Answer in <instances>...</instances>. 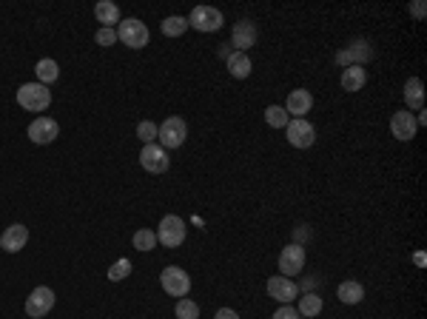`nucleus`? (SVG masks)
Wrapping results in <instances>:
<instances>
[{"label": "nucleus", "instance_id": "30", "mask_svg": "<svg viewBox=\"0 0 427 319\" xmlns=\"http://www.w3.org/2000/svg\"><path fill=\"white\" fill-rule=\"evenodd\" d=\"M157 131H160V128H157L151 120H143V123H137V137H140L146 146L157 140Z\"/></svg>", "mask_w": 427, "mask_h": 319}, {"label": "nucleus", "instance_id": "28", "mask_svg": "<svg viewBox=\"0 0 427 319\" xmlns=\"http://www.w3.org/2000/svg\"><path fill=\"white\" fill-rule=\"evenodd\" d=\"M356 46H359V49H345V51H339V54H336V60H339L342 66H351V60H353V57H362V54H365V57H371L368 43H356Z\"/></svg>", "mask_w": 427, "mask_h": 319}, {"label": "nucleus", "instance_id": "27", "mask_svg": "<svg viewBox=\"0 0 427 319\" xmlns=\"http://www.w3.org/2000/svg\"><path fill=\"white\" fill-rule=\"evenodd\" d=\"M174 311H177V319H200V305L194 300H186V297L177 303Z\"/></svg>", "mask_w": 427, "mask_h": 319}, {"label": "nucleus", "instance_id": "22", "mask_svg": "<svg viewBox=\"0 0 427 319\" xmlns=\"http://www.w3.org/2000/svg\"><path fill=\"white\" fill-rule=\"evenodd\" d=\"M34 71H37V80H40L43 86H49V83H54V80L60 77L57 63H54V60H49V57H43V60L34 66Z\"/></svg>", "mask_w": 427, "mask_h": 319}, {"label": "nucleus", "instance_id": "8", "mask_svg": "<svg viewBox=\"0 0 427 319\" xmlns=\"http://www.w3.org/2000/svg\"><path fill=\"white\" fill-rule=\"evenodd\" d=\"M222 11H216L214 6H197L189 17V26H194L197 31H216L222 29Z\"/></svg>", "mask_w": 427, "mask_h": 319}, {"label": "nucleus", "instance_id": "31", "mask_svg": "<svg viewBox=\"0 0 427 319\" xmlns=\"http://www.w3.org/2000/svg\"><path fill=\"white\" fill-rule=\"evenodd\" d=\"M94 40H97L100 46H114V43H117V29H100V31L94 34Z\"/></svg>", "mask_w": 427, "mask_h": 319}, {"label": "nucleus", "instance_id": "11", "mask_svg": "<svg viewBox=\"0 0 427 319\" xmlns=\"http://www.w3.org/2000/svg\"><path fill=\"white\" fill-rule=\"evenodd\" d=\"M302 268H305V248L302 245L282 248V254H279V271H282V277L291 280V274H299Z\"/></svg>", "mask_w": 427, "mask_h": 319}, {"label": "nucleus", "instance_id": "17", "mask_svg": "<svg viewBox=\"0 0 427 319\" xmlns=\"http://www.w3.org/2000/svg\"><path fill=\"white\" fill-rule=\"evenodd\" d=\"M365 83H368V71L362 63H351L342 71V88L345 91H359V88H365Z\"/></svg>", "mask_w": 427, "mask_h": 319}, {"label": "nucleus", "instance_id": "16", "mask_svg": "<svg viewBox=\"0 0 427 319\" xmlns=\"http://www.w3.org/2000/svg\"><path fill=\"white\" fill-rule=\"evenodd\" d=\"M256 40V29L251 20H239L233 26V34H231V46H236V51H245L248 46H253Z\"/></svg>", "mask_w": 427, "mask_h": 319}, {"label": "nucleus", "instance_id": "32", "mask_svg": "<svg viewBox=\"0 0 427 319\" xmlns=\"http://www.w3.org/2000/svg\"><path fill=\"white\" fill-rule=\"evenodd\" d=\"M273 319H299V311L291 308V305H282V308L273 314Z\"/></svg>", "mask_w": 427, "mask_h": 319}, {"label": "nucleus", "instance_id": "7", "mask_svg": "<svg viewBox=\"0 0 427 319\" xmlns=\"http://www.w3.org/2000/svg\"><path fill=\"white\" fill-rule=\"evenodd\" d=\"M51 308H54V291L46 288V285L34 288V291L29 294V300H26V314H29L31 319L46 317Z\"/></svg>", "mask_w": 427, "mask_h": 319}, {"label": "nucleus", "instance_id": "9", "mask_svg": "<svg viewBox=\"0 0 427 319\" xmlns=\"http://www.w3.org/2000/svg\"><path fill=\"white\" fill-rule=\"evenodd\" d=\"M285 128H288V143L296 148H311L316 143V128L308 120H291Z\"/></svg>", "mask_w": 427, "mask_h": 319}, {"label": "nucleus", "instance_id": "2", "mask_svg": "<svg viewBox=\"0 0 427 319\" xmlns=\"http://www.w3.org/2000/svg\"><path fill=\"white\" fill-rule=\"evenodd\" d=\"M157 128H160V131H157V140H160V146H163L166 151H169V148H180V146L186 143V137H189V126H186L183 117H169V120H163Z\"/></svg>", "mask_w": 427, "mask_h": 319}, {"label": "nucleus", "instance_id": "19", "mask_svg": "<svg viewBox=\"0 0 427 319\" xmlns=\"http://www.w3.org/2000/svg\"><path fill=\"white\" fill-rule=\"evenodd\" d=\"M94 17L103 23V29H114V23H120V9L111 0H100L94 6Z\"/></svg>", "mask_w": 427, "mask_h": 319}, {"label": "nucleus", "instance_id": "21", "mask_svg": "<svg viewBox=\"0 0 427 319\" xmlns=\"http://www.w3.org/2000/svg\"><path fill=\"white\" fill-rule=\"evenodd\" d=\"M405 100H408L411 108H422L425 106V86H422L419 77H411L405 83Z\"/></svg>", "mask_w": 427, "mask_h": 319}, {"label": "nucleus", "instance_id": "20", "mask_svg": "<svg viewBox=\"0 0 427 319\" xmlns=\"http://www.w3.org/2000/svg\"><path fill=\"white\" fill-rule=\"evenodd\" d=\"M336 297H339V303H345V305H356V303H362V300H365V288H362L359 283L348 280V283H342V285H339Z\"/></svg>", "mask_w": 427, "mask_h": 319}, {"label": "nucleus", "instance_id": "26", "mask_svg": "<svg viewBox=\"0 0 427 319\" xmlns=\"http://www.w3.org/2000/svg\"><path fill=\"white\" fill-rule=\"evenodd\" d=\"M265 120H268V126H273V128H285V126L291 123L288 111L279 108V106H268V108H265Z\"/></svg>", "mask_w": 427, "mask_h": 319}, {"label": "nucleus", "instance_id": "18", "mask_svg": "<svg viewBox=\"0 0 427 319\" xmlns=\"http://www.w3.org/2000/svg\"><path fill=\"white\" fill-rule=\"evenodd\" d=\"M251 57L245 54V51H231L228 54V74L231 77H236V80H245L248 74H251Z\"/></svg>", "mask_w": 427, "mask_h": 319}, {"label": "nucleus", "instance_id": "15", "mask_svg": "<svg viewBox=\"0 0 427 319\" xmlns=\"http://www.w3.org/2000/svg\"><path fill=\"white\" fill-rule=\"evenodd\" d=\"M311 106H313L311 91L296 88V91H291V94H288V106H285V111H288V117L293 114L296 120H302V114H308V111H311Z\"/></svg>", "mask_w": 427, "mask_h": 319}, {"label": "nucleus", "instance_id": "13", "mask_svg": "<svg viewBox=\"0 0 427 319\" xmlns=\"http://www.w3.org/2000/svg\"><path fill=\"white\" fill-rule=\"evenodd\" d=\"M26 243H29V228H26V226H20V223L9 226V228L3 231V237H0V248H3V251H9V254L23 251V245H26Z\"/></svg>", "mask_w": 427, "mask_h": 319}, {"label": "nucleus", "instance_id": "23", "mask_svg": "<svg viewBox=\"0 0 427 319\" xmlns=\"http://www.w3.org/2000/svg\"><path fill=\"white\" fill-rule=\"evenodd\" d=\"M160 29H163V34L166 37H180V34H186V29H189V17H166L163 23H160Z\"/></svg>", "mask_w": 427, "mask_h": 319}, {"label": "nucleus", "instance_id": "12", "mask_svg": "<svg viewBox=\"0 0 427 319\" xmlns=\"http://www.w3.org/2000/svg\"><path fill=\"white\" fill-rule=\"evenodd\" d=\"M416 117L411 114V111H396L393 117H391V131H393V137L396 140H402V143H408V140H413L416 137Z\"/></svg>", "mask_w": 427, "mask_h": 319}, {"label": "nucleus", "instance_id": "29", "mask_svg": "<svg viewBox=\"0 0 427 319\" xmlns=\"http://www.w3.org/2000/svg\"><path fill=\"white\" fill-rule=\"evenodd\" d=\"M131 274V260H117L111 268H109V280L111 283H120V280H126Z\"/></svg>", "mask_w": 427, "mask_h": 319}, {"label": "nucleus", "instance_id": "3", "mask_svg": "<svg viewBox=\"0 0 427 319\" xmlns=\"http://www.w3.org/2000/svg\"><path fill=\"white\" fill-rule=\"evenodd\" d=\"M154 234H157V243H160V245H166V248H180V245L186 243V223H183V217L169 214V217L160 220V231H154Z\"/></svg>", "mask_w": 427, "mask_h": 319}, {"label": "nucleus", "instance_id": "6", "mask_svg": "<svg viewBox=\"0 0 427 319\" xmlns=\"http://www.w3.org/2000/svg\"><path fill=\"white\" fill-rule=\"evenodd\" d=\"M140 166H143L146 171H151V174H163V171H169L171 160H169V151H166L160 143H149V146H143V151H140Z\"/></svg>", "mask_w": 427, "mask_h": 319}, {"label": "nucleus", "instance_id": "33", "mask_svg": "<svg viewBox=\"0 0 427 319\" xmlns=\"http://www.w3.org/2000/svg\"><path fill=\"white\" fill-rule=\"evenodd\" d=\"M214 319H239V314H236V311H231V308H219Z\"/></svg>", "mask_w": 427, "mask_h": 319}, {"label": "nucleus", "instance_id": "25", "mask_svg": "<svg viewBox=\"0 0 427 319\" xmlns=\"http://www.w3.org/2000/svg\"><path fill=\"white\" fill-rule=\"evenodd\" d=\"M134 248L137 251H154V245H157V234L151 231V228H140L137 234H134Z\"/></svg>", "mask_w": 427, "mask_h": 319}, {"label": "nucleus", "instance_id": "10", "mask_svg": "<svg viewBox=\"0 0 427 319\" xmlns=\"http://www.w3.org/2000/svg\"><path fill=\"white\" fill-rule=\"evenodd\" d=\"M60 134V126L51 120V117H37L31 126H29V140L37 143V146H49L54 143Z\"/></svg>", "mask_w": 427, "mask_h": 319}, {"label": "nucleus", "instance_id": "34", "mask_svg": "<svg viewBox=\"0 0 427 319\" xmlns=\"http://www.w3.org/2000/svg\"><path fill=\"white\" fill-rule=\"evenodd\" d=\"M411 14L422 20V17H425V3H422V0H419V3H413V6H411Z\"/></svg>", "mask_w": 427, "mask_h": 319}, {"label": "nucleus", "instance_id": "5", "mask_svg": "<svg viewBox=\"0 0 427 319\" xmlns=\"http://www.w3.org/2000/svg\"><path fill=\"white\" fill-rule=\"evenodd\" d=\"M160 285H163V291H166L169 297H177V300H183V297L191 291V277H189L183 268H177V265H169V268L160 274Z\"/></svg>", "mask_w": 427, "mask_h": 319}, {"label": "nucleus", "instance_id": "14", "mask_svg": "<svg viewBox=\"0 0 427 319\" xmlns=\"http://www.w3.org/2000/svg\"><path fill=\"white\" fill-rule=\"evenodd\" d=\"M268 294H271L276 303L288 305L291 300H296V285H293L288 277H271V280H268Z\"/></svg>", "mask_w": 427, "mask_h": 319}, {"label": "nucleus", "instance_id": "1", "mask_svg": "<svg viewBox=\"0 0 427 319\" xmlns=\"http://www.w3.org/2000/svg\"><path fill=\"white\" fill-rule=\"evenodd\" d=\"M17 103L26 108V111H46L49 108V103H51V91H49V86H43V83H23L20 88H17Z\"/></svg>", "mask_w": 427, "mask_h": 319}, {"label": "nucleus", "instance_id": "24", "mask_svg": "<svg viewBox=\"0 0 427 319\" xmlns=\"http://www.w3.org/2000/svg\"><path fill=\"white\" fill-rule=\"evenodd\" d=\"M322 311V297L319 294H305L299 300V317H319Z\"/></svg>", "mask_w": 427, "mask_h": 319}, {"label": "nucleus", "instance_id": "4", "mask_svg": "<svg viewBox=\"0 0 427 319\" xmlns=\"http://www.w3.org/2000/svg\"><path fill=\"white\" fill-rule=\"evenodd\" d=\"M149 26L143 23V20H137V17H129V20H120V26H117V40H123L129 49H143V46H149Z\"/></svg>", "mask_w": 427, "mask_h": 319}]
</instances>
